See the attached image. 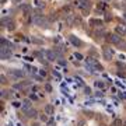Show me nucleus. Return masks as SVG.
Listing matches in <instances>:
<instances>
[{"label":"nucleus","instance_id":"nucleus-1","mask_svg":"<svg viewBox=\"0 0 126 126\" xmlns=\"http://www.w3.org/2000/svg\"><path fill=\"white\" fill-rule=\"evenodd\" d=\"M34 24L38 27H48V23L44 16H34Z\"/></svg>","mask_w":126,"mask_h":126},{"label":"nucleus","instance_id":"nucleus-2","mask_svg":"<svg viewBox=\"0 0 126 126\" xmlns=\"http://www.w3.org/2000/svg\"><path fill=\"white\" fill-rule=\"evenodd\" d=\"M102 55L107 60H112L113 58V49L112 48H108V46H102Z\"/></svg>","mask_w":126,"mask_h":126},{"label":"nucleus","instance_id":"nucleus-3","mask_svg":"<svg viewBox=\"0 0 126 126\" xmlns=\"http://www.w3.org/2000/svg\"><path fill=\"white\" fill-rule=\"evenodd\" d=\"M107 39H108L109 42H111V44H113V45H119V44L122 42L121 36L118 35V34H109Z\"/></svg>","mask_w":126,"mask_h":126},{"label":"nucleus","instance_id":"nucleus-4","mask_svg":"<svg viewBox=\"0 0 126 126\" xmlns=\"http://www.w3.org/2000/svg\"><path fill=\"white\" fill-rule=\"evenodd\" d=\"M10 74L13 76L14 80H17V79H23L25 74H24V72H21V70H18V69H13V70H10Z\"/></svg>","mask_w":126,"mask_h":126},{"label":"nucleus","instance_id":"nucleus-5","mask_svg":"<svg viewBox=\"0 0 126 126\" xmlns=\"http://www.w3.org/2000/svg\"><path fill=\"white\" fill-rule=\"evenodd\" d=\"M45 58L49 60V62H55L56 58H58V53L55 50H45Z\"/></svg>","mask_w":126,"mask_h":126},{"label":"nucleus","instance_id":"nucleus-6","mask_svg":"<svg viewBox=\"0 0 126 126\" xmlns=\"http://www.w3.org/2000/svg\"><path fill=\"white\" fill-rule=\"evenodd\" d=\"M77 3L80 6V9H83V10H88L91 7V3L88 0H77Z\"/></svg>","mask_w":126,"mask_h":126},{"label":"nucleus","instance_id":"nucleus-7","mask_svg":"<svg viewBox=\"0 0 126 126\" xmlns=\"http://www.w3.org/2000/svg\"><path fill=\"white\" fill-rule=\"evenodd\" d=\"M69 41H70L74 46H77V48H80L81 46V41L79 39L77 36H74V35H69Z\"/></svg>","mask_w":126,"mask_h":126},{"label":"nucleus","instance_id":"nucleus-8","mask_svg":"<svg viewBox=\"0 0 126 126\" xmlns=\"http://www.w3.org/2000/svg\"><path fill=\"white\" fill-rule=\"evenodd\" d=\"M10 56H11V52H10V49H9V48H6V46H3V48H1V59L7 60Z\"/></svg>","mask_w":126,"mask_h":126},{"label":"nucleus","instance_id":"nucleus-9","mask_svg":"<svg viewBox=\"0 0 126 126\" xmlns=\"http://www.w3.org/2000/svg\"><path fill=\"white\" fill-rule=\"evenodd\" d=\"M23 111L25 112V111H28L30 108H32V104H31V99H24L23 101Z\"/></svg>","mask_w":126,"mask_h":126},{"label":"nucleus","instance_id":"nucleus-10","mask_svg":"<svg viewBox=\"0 0 126 126\" xmlns=\"http://www.w3.org/2000/svg\"><path fill=\"white\" fill-rule=\"evenodd\" d=\"M115 32H116L118 35H125L126 27H123V25H116V27H115Z\"/></svg>","mask_w":126,"mask_h":126},{"label":"nucleus","instance_id":"nucleus-11","mask_svg":"<svg viewBox=\"0 0 126 126\" xmlns=\"http://www.w3.org/2000/svg\"><path fill=\"white\" fill-rule=\"evenodd\" d=\"M94 84H95V87H97V88H99V90H105V88H107V83H105V81H102V80H97Z\"/></svg>","mask_w":126,"mask_h":126},{"label":"nucleus","instance_id":"nucleus-12","mask_svg":"<svg viewBox=\"0 0 126 126\" xmlns=\"http://www.w3.org/2000/svg\"><path fill=\"white\" fill-rule=\"evenodd\" d=\"M24 113H25V115H27L28 118H34V116H38V112H36V111H35V109H34V108H30V109H28V111H25V112H24Z\"/></svg>","mask_w":126,"mask_h":126},{"label":"nucleus","instance_id":"nucleus-13","mask_svg":"<svg viewBox=\"0 0 126 126\" xmlns=\"http://www.w3.org/2000/svg\"><path fill=\"white\" fill-rule=\"evenodd\" d=\"M53 112H55V108H53V105H50V104H48L45 107V113H48V115H53Z\"/></svg>","mask_w":126,"mask_h":126},{"label":"nucleus","instance_id":"nucleus-14","mask_svg":"<svg viewBox=\"0 0 126 126\" xmlns=\"http://www.w3.org/2000/svg\"><path fill=\"white\" fill-rule=\"evenodd\" d=\"M39 121L46 123V122L49 121V115H48V113H39Z\"/></svg>","mask_w":126,"mask_h":126},{"label":"nucleus","instance_id":"nucleus-15","mask_svg":"<svg viewBox=\"0 0 126 126\" xmlns=\"http://www.w3.org/2000/svg\"><path fill=\"white\" fill-rule=\"evenodd\" d=\"M23 13H24V16H28V14L31 13V6L23 4Z\"/></svg>","mask_w":126,"mask_h":126},{"label":"nucleus","instance_id":"nucleus-16","mask_svg":"<svg viewBox=\"0 0 126 126\" xmlns=\"http://www.w3.org/2000/svg\"><path fill=\"white\" fill-rule=\"evenodd\" d=\"M34 6H35V7H39V9H44L46 4L44 1H41V0H34Z\"/></svg>","mask_w":126,"mask_h":126},{"label":"nucleus","instance_id":"nucleus-17","mask_svg":"<svg viewBox=\"0 0 126 126\" xmlns=\"http://www.w3.org/2000/svg\"><path fill=\"white\" fill-rule=\"evenodd\" d=\"M31 42H34V44H36V45H44V41L39 39V38H35V36L31 38Z\"/></svg>","mask_w":126,"mask_h":126},{"label":"nucleus","instance_id":"nucleus-18","mask_svg":"<svg viewBox=\"0 0 126 126\" xmlns=\"http://www.w3.org/2000/svg\"><path fill=\"white\" fill-rule=\"evenodd\" d=\"M107 7H108V6H107V3H105V1H99V3H98V9L99 10H105Z\"/></svg>","mask_w":126,"mask_h":126},{"label":"nucleus","instance_id":"nucleus-19","mask_svg":"<svg viewBox=\"0 0 126 126\" xmlns=\"http://www.w3.org/2000/svg\"><path fill=\"white\" fill-rule=\"evenodd\" d=\"M90 24H95V25H102L101 20H90Z\"/></svg>","mask_w":126,"mask_h":126},{"label":"nucleus","instance_id":"nucleus-20","mask_svg":"<svg viewBox=\"0 0 126 126\" xmlns=\"http://www.w3.org/2000/svg\"><path fill=\"white\" fill-rule=\"evenodd\" d=\"M14 28H16V24H14L13 21H11V23H9V25H7V30H9V31H11V30H14Z\"/></svg>","mask_w":126,"mask_h":126},{"label":"nucleus","instance_id":"nucleus-21","mask_svg":"<svg viewBox=\"0 0 126 126\" xmlns=\"http://www.w3.org/2000/svg\"><path fill=\"white\" fill-rule=\"evenodd\" d=\"M13 107H16V108H20V107H23V102H20V101H14V102H13Z\"/></svg>","mask_w":126,"mask_h":126},{"label":"nucleus","instance_id":"nucleus-22","mask_svg":"<svg viewBox=\"0 0 126 126\" xmlns=\"http://www.w3.org/2000/svg\"><path fill=\"white\" fill-rule=\"evenodd\" d=\"M118 46H119V49L125 50V49H126V42H123V41H122V42H121V44H119Z\"/></svg>","mask_w":126,"mask_h":126},{"label":"nucleus","instance_id":"nucleus-23","mask_svg":"<svg viewBox=\"0 0 126 126\" xmlns=\"http://www.w3.org/2000/svg\"><path fill=\"white\" fill-rule=\"evenodd\" d=\"M74 58H76V59H79V60H83V59H84V58H83V55H81V53H79V52H76V53H74Z\"/></svg>","mask_w":126,"mask_h":126},{"label":"nucleus","instance_id":"nucleus-24","mask_svg":"<svg viewBox=\"0 0 126 126\" xmlns=\"http://www.w3.org/2000/svg\"><path fill=\"white\" fill-rule=\"evenodd\" d=\"M123 125V121H121V119H115V126H122Z\"/></svg>","mask_w":126,"mask_h":126},{"label":"nucleus","instance_id":"nucleus-25","mask_svg":"<svg viewBox=\"0 0 126 126\" xmlns=\"http://www.w3.org/2000/svg\"><path fill=\"white\" fill-rule=\"evenodd\" d=\"M45 91L50 93V91H52V86H50V84H46V86H45Z\"/></svg>","mask_w":126,"mask_h":126},{"label":"nucleus","instance_id":"nucleus-26","mask_svg":"<svg viewBox=\"0 0 126 126\" xmlns=\"http://www.w3.org/2000/svg\"><path fill=\"white\" fill-rule=\"evenodd\" d=\"M84 91H86V94H87V95H90V94H91V90L88 88V87H84Z\"/></svg>","mask_w":126,"mask_h":126},{"label":"nucleus","instance_id":"nucleus-27","mask_svg":"<svg viewBox=\"0 0 126 126\" xmlns=\"http://www.w3.org/2000/svg\"><path fill=\"white\" fill-rule=\"evenodd\" d=\"M39 73H41V76H42V77H45V76H46V72L44 70V69H41V70H39Z\"/></svg>","mask_w":126,"mask_h":126},{"label":"nucleus","instance_id":"nucleus-28","mask_svg":"<svg viewBox=\"0 0 126 126\" xmlns=\"http://www.w3.org/2000/svg\"><path fill=\"white\" fill-rule=\"evenodd\" d=\"M95 95H97V97H102L104 93H102V91H97V93H95Z\"/></svg>","mask_w":126,"mask_h":126},{"label":"nucleus","instance_id":"nucleus-29","mask_svg":"<svg viewBox=\"0 0 126 126\" xmlns=\"http://www.w3.org/2000/svg\"><path fill=\"white\" fill-rule=\"evenodd\" d=\"M0 80H1V83H7V81H6V77H4V76L0 77Z\"/></svg>","mask_w":126,"mask_h":126},{"label":"nucleus","instance_id":"nucleus-30","mask_svg":"<svg viewBox=\"0 0 126 126\" xmlns=\"http://www.w3.org/2000/svg\"><path fill=\"white\" fill-rule=\"evenodd\" d=\"M31 99H35V101H36V99H38V97H36L35 94H32V95H31Z\"/></svg>","mask_w":126,"mask_h":126},{"label":"nucleus","instance_id":"nucleus-31","mask_svg":"<svg viewBox=\"0 0 126 126\" xmlns=\"http://www.w3.org/2000/svg\"><path fill=\"white\" fill-rule=\"evenodd\" d=\"M121 98H125L126 99V94H121Z\"/></svg>","mask_w":126,"mask_h":126},{"label":"nucleus","instance_id":"nucleus-32","mask_svg":"<svg viewBox=\"0 0 126 126\" xmlns=\"http://www.w3.org/2000/svg\"><path fill=\"white\" fill-rule=\"evenodd\" d=\"M32 126H39V125H38V123H34V125H32Z\"/></svg>","mask_w":126,"mask_h":126},{"label":"nucleus","instance_id":"nucleus-33","mask_svg":"<svg viewBox=\"0 0 126 126\" xmlns=\"http://www.w3.org/2000/svg\"><path fill=\"white\" fill-rule=\"evenodd\" d=\"M123 18H125V20H126V13H125V14H123Z\"/></svg>","mask_w":126,"mask_h":126},{"label":"nucleus","instance_id":"nucleus-34","mask_svg":"<svg viewBox=\"0 0 126 126\" xmlns=\"http://www.w3.org/2000/svg\"><path fill=\"white\" fill-rule=\"evenodd\" d=\"M14 1H20V0H14Z\"/></svg>","mask_w":126,"mask_h":126}]
</instances>
